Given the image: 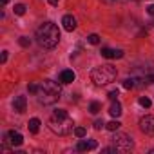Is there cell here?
Returning <instances> with one entry per match:
<instances>
[{
    "label": "cell",
    "instance_id": "7",
    "mask_svg": "<svg viewBox=\"0 0 154 154\" xmlns=\"http://www.w3.org/2000/svg\"><path fill=\"white\" fill-rule=\"evenodd\" d=\"M8 141H9L13 147H18V145H22V143H24V138H22V134H20V132L9 131V132H8Z\"/></svg>",
    "mask_w": 154,
    "mask_h": 154
},
{
    "label": "cell",
    "instance_id": "24",
    "mask_svg": "<svg viewBox=\"0 0 154 154\" xmlns=\"http://www.w3.org/2000/svg\"><path fill=\"white\" fill-rule=\"evenodd\" d=\"M54 116H58V118H65V116H67V111H63V109H56V111H54Z\"/></svg>",
    "mask_w": 154,
    "mask_h": 154
},
{
    "label": "cell",
    "instance_id": "4",
    "mask_svg": "<svg viewBox=\"0 0 154 154\" xmlns=\"http://www.w3.org/2000/svg\"><path fill=\"white\" fill-rule=\"evenodd\" d=\"M49 129L54 132V134H58V136H67V134H71L72 131H74V123H72V120L69 118V116H65V118H58V116H51V120H49Z\"/></svg>",
    "mask_w": 154,
    "mask_h": 154
},
{
    "label": "cell",
    "instance_id": "17",
    "mask_svg": "<svg viewBox=\"0 0 154 154\" xmlns=\"http://www.w3.org/2000/svg\"><path fill=\"white\" fill-rule=\"evenodd\" d=\"M85 134H87L85 127H74V136L76 138H85Z\"/></svg>",
    "mask_w": 154,
    "mask_h": 154
},
{
    "label": "cell",
    "instance_id": "21",
    "mask_svg": "<svg viewBox=\"0 0 154 154\" xmlns=\"http://www.w3.org/2000/svg\"><path fill=\"white\" fill-rule=\"evenodd\" d=\"M140 105L145 107V109H149V107H150V100H149L147 96H141V98H140Z\"/></svg>",
    "mask_w": 154,
    "mask_h": 154
},
{
    "label": "cell",
    "instance_id": "10",
    "mask_svg": "<svg viewBox=\"0 0 154 154\" xmlns=\"http://www.w3.org/2000/svg\"><path fill=\"white\" fill-rule=\"evenodd\" d=\"M102 56H103V58H122V56H123V51H122V49L114 51V49L103 47V49H102Z\"/></svg>",
    "mask_w": 154,
    "mask_h": 154
},
{
    "label": "cell",
    "instance_id": "29",
    "mask_svg": "<svg viewBox=\"0 0 154 154\" xmlns=\"http://www.w3.org/2000/svg\"><path fill=\"white\" fill-rule=\"evenodd\" d=\"M147 13H149V15H154V4H150V6L147 8Z\"/></svg>",
    "mask_w": 154,
    "mask_h": 154
},
{
    "label": "cell",
    "instance_id": "2",
    "mask_svg": "<svg viewBox=\"0 0 154 154\" xmlns=\"http://www.w3.org/2000/svg\"><path fill=\"white\" fill-rule=\"evenodd\" d=\"M60 93H62L60 84H56L53 80H44L38 89V102L44 105H51L60 98Z\"/></svg>",
    "mask_w": 154,
    "mask_h": 154
},
{
    "label": "cell",
    "instance_id": "5",
    "mask_svg": "<svg viewBox=\"0 0 154 154\" xmlns=\"http://www.w3.org/2000/svg\"><path fill=\"white\" fill-rule=\"evenodd\" d=\"M112 143H114V147H116L120 152H131L132 147H134L132 138L127 136V134H123V132H116L114 138H112Z\"/></svg>",
    "mask_w": 154,
    "mask_h": 154
},
{
    "label": "cell",
    "instance_id": "32",
    "mask_svg": "<svg viewBox=\"0 0 154 154\" xmlns=\"http://www.w3.org/2000/svg\"><path fill=\"white\" fill-rule=\"evenodd\" d=\"M150 154H154V149H152V150H150Z\"/></svg>",
    "mask_w": 154,
    "mask_h": 154
},
{
    "label": "cell",
    "instance_id": "22",
    "mask_svg": "<svg viewBox=\"0 0 154 154\" xmlns=\"http://www.w3.org/2000/svg\"><path fill=\"white\" fill-rule=\"evenodd\" d=\"M18 44H20L22 47H29V45H31V40H29L27 36H22V38L18 40Z\"/></svg>",
    "mask_w": 154,
    "mask_h": 154
},
{
    "label": "cell",
    "instance_id": "27",
    "mask_svg": "<svg viewBox=\"0 0 154 154\" xmlns=\"http://www.w3.org/2000/svg\"><path fill=\"white\" fill-rule=\"evenodd\" d=\"M103 152H105V154H116L118 149H116V147H107V149H103Z\"/></svg>",
    "mask_w": 154,
    "mask_h": 154
},
{
    "label": "cell",
    "instance_id": "25",
    "mask_svg": "<svg viewBox=\"0 0 154 154\" xmlns=\"http://www.w3.org/2000/svg\"><path fill=\"white\" fill-rule=\"evenodd\" d=\"M107 98H109V100H111V102H114V100H116V98H118V91H111V93H109V94H107Z\"/></svg>",
    "mask_w": 154,
    "mask_h": 154
},
{
    "label": "cell",
    "instance_id": "23",
    "mask_svg": "<svg viewBox=\"0 0 154 154\" xmlns=\"http://www.w3.org/2000/svg\"><path fill=\"white\" fill-rule=\"evenodd\" d=\"M38 89H40V85H36V84H29L27 85V91L33 93V94H38Z\"/></svg>",
    "mask_w": 154,
    "mask_h": 154
},
{
    "label": "cell",
    "instance_id": "13",
    "mask_svg": "<svg viewBox=\"0 0 154 154\" xmlns=\"http://www.w3.org/2000/svg\"><path fill=\"white\" fill-rule=\"evenodd\" d=\"M109 114H111L112 118H118V116L122 114V105H120L118 102H112V105L109 107Z\"/></svg>",
    "mask_w": 154,
    "mask_h": 154
},
{
    "label": "cell",
    "instance_id": "31",
    "mask_svg": "<svg viewBox=\"0 0 154 154\" xmlns=\"http://www.w3.org/2000/svg\"><path fill=\"white\" fill-rule=\"evenodd\" d=\"M8 2H9V0H2V6H6V4H8Z\"/></svg>",
    "mask_w": 154,
    "mask_h": 154
},
{
    "label": "cell",
    "instance_id": "11",
    "mask_svg": "<svg viewBox=\"0 0 154 154\" xmlns=\"http://www.w3.org/2000/svg\"><path fill=\"white\" fill-rule=\"evenodd\" d=\"M26 105H27L26 96H17V98H15V102H13V107H15V111H17V112H24V111H26Z\"/></svg>",
    "mask_w": 154,
    "mask_h": 154
},
{
    "label": "cell",
    "instance_id": "19",
    "mask_svg": "<svg viewBox=\"0 0 154 154\" xmlns=\"http://www.w3.org/2000/svg\"><path fill=\"white\" fill-rule=\"evenodd\" d=\"M134 82H136L134 78H127V80H123V87H125V89H132V87H136Z\"/></svg>",
    "mask_w": 154,
    "mask_h": 154
},
{
    "label": "cell",
    "instance_id": "3",
    "mask_svg": "<svg viewBox=\"0 0 154 154\" xmlns=\"http://www.w3.org/2000/svg\"><path fill=\"white\" fill-rule=\"evenodd\" d=\"M116 74H118L116 67H112V65H100V67L93 69L91 78H93V82L96 85H107V84L114 82Z\"/></svg>",
    "mask_w": 154,
    "mask_h": 154
},
{
    "label": "cell",
    "instance_id": "6",
    "mask_svg": "<svg viewBox=\"0 0 154 154\" xmlns=\"http://www.w3.org/2000/svg\"><path fill=\"white\" fill-rule=\"evenodd\" d=\"M140 131L149 136H154V116H143L140 120Z\"/></svg>",
    "mask_w": 154,
    "mask_h": 154
},
{
    "label": "cell",
    "instance_id": "9",
    "mask_svg": "<svg viewBox=\"0 0 154 154\" xmlns=\"http://www.w3.org/2000/svg\"><path fill=\"white\" fill-rule=\"evenodd\" d=\"M96 145H98V143H96L94 140H89V141L82 140V141H78V145H76V150H94Z\"/></svg>",
    "mask_w": 154,
    "mask_h": 154
},
{
    "label": "cell",
    "instance_id": "26",
    "mask_svg": "<svg viewBox=\"0 0 154 154\" xmlns=\"http://www.w3.org/2000/svg\"><path fill=\"white\" fill-rule=\"evenodd\" d=\"M102 127H105V123H103V120H96V122H94V129H96V131H100Z\"/></svg>",
    "mask_w": 154,
    "mask_h": 154
},
{
    "label": "cell",
    "instance_id": "14",
    "mask_svg": "<svg viewBox=\"0 0 154 154\" xmlns=\"http://www.w3.org/2000/svg\"><path fill=\"white\" fill-rule=\"evenodd\" d=\"M27 127H29V131H31L33 134H36V132L40 131V120H38V118H31L29 123H27Z\"/></svg>",
    "mask_w": 154,
    "mask_h": 154
},
{
    "label": "cell",
    "instance_id": "12",
    "mask_svg": "<svg viewBox=\"0 0 154 154\" xmlns=\"http://www.w3.org/2000/svg\"><path fill=\"white\" fill-rule=\"evenodd\" d=\"M71 82H74V72L71 69L62 71L60 72V84H71Z\"/></svg>",
    "mask_w": 154,
    "mask_h": 154
},
{
    "label": "cell",
    "instance_id": "16",
    "mask_svg": "<svg viewBox=\"0 0 154 154\" xmlns=\"http://www.w3.org/2000/svg\"><path fill=\"white\" fill-rule=\"evenodd\" d=\"M100 109H102V105H100L98 102H91V105H89V112H91V114H98Z\"/></svg>",
    "mask_w": 154,
    "mask_h": 154
},
{
    "label": "cell",
    "instance_id": "15",
    "mask_svg": "<svg viewBox=\"0 0 154 154\" xmlns=\"http://www.w3.org/2000/svg\"><path fill=\"white\" fill-rule=\"evenodd\" d=\"M120 127H122V123H120L118 120H112V122L105 123V129H107V131H111V132H116V131H118Z\"/></svg>",
    "mask_w": 154,
    "mask_h": 154
},
{
    "label": "cell",
    "instance_id": "30",
    "mask_svg": "<svg viewBox=\"0 0 154 154\" xmlns=\"http://www.w3.org/2000/svg\"><path fill=\"white\" fill-rule=\"evenodd\" d=\"M49 4L51 6H58V0H49Z\"/></svg>",
    "mask_w": 154,
    "mask_h": 154
},
{
    "label": "cell",
    "instance_id": "20",
    "mask_svg": "<svg viewBox=\"0 0 154 154\" xmlns=\"http://www.w3.org/2000/svg\"><path fill=\"white\" fill-rule=\"evenodd\" d=\"M87 40H89V44H93V45L100 44V36H98V35H89V36H87Z\"/></svg>",
    "mask_w": 154,
    "mask_h": 154
},
{
    "label": "cell",
    "instance_id": "8",
    "mask_svg": "<svg viewBox=\"0 0 154 154\" xmlns=\"http://www.w3.org/2000/svg\"><path fill=\"white\" fill-rule=\"evenodd\" d=\"M62 24H63V29L65 31H74L76 29V18L72 15H65L62 18Z\"/></svg>",
    "mask_w": 154,
    "mask_h": 154
},
{
    "label": "cell",
    "instance_id": "28",
    "mask_svg": "<svg viewBox=\"0 0 154 154\" xmlns=\"http://www.w3.org/2000/svg\"><path fill=\"white\" fill-rule=\"evenodd\" d=\"M0 62H2V63H6V62H8V51H2V56H0Z\"/></svg>",
    "mask_w": 154,
    "mask_h": 154
},
{
    "label": "cell",
    "instance_id": "18",
    "mask_svg": "<svg viewBox=\"0 0 154 154\" xmlns=\"http://www.w3.org/2000/svg\"><path fill=\"white\" fill-rule=\"evenodd\" d=\"M26 9H27V8H26L24 4H17V6H15V15H18V17H22V15L26 13Z\"/></svg>",
    "mask_w": 154,
    "mask_h": 154
},
{
    "label": "cell",
    "instance_id": "1",
    "mask_svg": "<svg viewBox=\"0 0 154 154\" xmlns=\"http://www.w3.org/2000/svg\"><path fill=\"white\" fill-rule=\"evenodd\" d=\"M36 42L44 47V49H53L58 45L60 42V31L56 27V24L53 22H45L36 29Z\"/></svg>",
    "mask_w": 154,
    "mask_h": 154
}]
</instances>
